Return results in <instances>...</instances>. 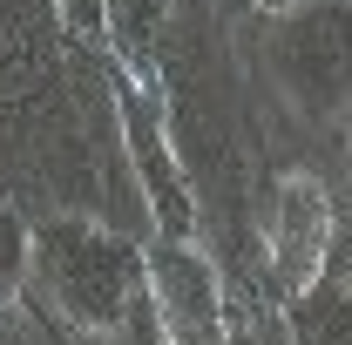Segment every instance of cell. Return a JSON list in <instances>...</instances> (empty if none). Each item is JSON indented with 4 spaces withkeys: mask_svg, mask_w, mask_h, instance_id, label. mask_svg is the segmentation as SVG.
I'll list each match as a JSON object with an SVG mask.
<instances>
[{
    "mask_svg": "<svg viewBox=\"0 0 352 345\" xmlns=\"http://www.w3.org/2000/svg\"><path fill=\"white\" fill-rule=\"evenodd\" d=\"M28 271H34V230L21 210L0 203V318L28 298Z\"/></svg>",
    "mask_w": 352,
    "mask_h": 345,
    "instance_id": "9",
    "label": "cell"
},
{
    "mask_svg": "<svg viewBox=\"0 0 352 345\" xmlns=\"http://www.w3.org/2000/svg\"><path fill=\"white\" fill-rule=\"evenodd\" d=\"M47 68L41 54V27H34V14L21 7V0H0V95H21V88H34Z\"/></svg>",
    "mask_w": 352,
    "mask_h": 345,
    "instance_id": "7",
    "label": "cell"
},
{
    "mask_svg": "<svg viewBox=\"0 0 352 345\" xmlns=\"http://www.w3.org/2000/svg\"><path fill=\"white\" fill-rule=\"evenodd\" d=\"M264 75L305 129H352V0H292L271 14Z\"/></svg>",
    "mask_w": 352,
    "mask_h": 345,
    "instance_id": "2",
    "label": "cell"
},
{
    "mask_svg": "<svg viewBox=\"0 0 352 345\" xmlns=\"http://www.w3.org/2000/svg\"><path fill=\"white\" fill-rule=\"evenodd\" d=\"M116 102H122V109H116V115H122V156H129V170H135V183H142L156 223H163V237H190V230H197V197H190V176L176 163L163 102L149 95V82H122Z\"/></svg>",
    "mask_w": 352,
    "mask_h": 345,
    "instance_id": "5",
    "label": "cell"
},
{
    "mask_svg": "<svg viewBox=\"0 0 352 345\" xmlns=\"http://www.w3.org/2000/svg\"><path fill=\"white\" fill-rule=\"evenodd\" d=\"M325 278L352 285V203L332 210V244H325Z\"/></svg>",
    "mask_w": 352,
    "mask_h": 345,
    "instance_id": "11",
    "label": "cell"
},
{
    "mask_svg": "<svg viewBox=\"0 0 352 345\" xmlns=\"http://www.w3.org/2000/svg\"><path fill=\"white\" fill-rule=\"evenodd\" d=\"M102 7H109V41L122 54H135V61H149L163 47V34H170L176 0H102Z\"/></svg>",
    "mask_w": 352,
    "mask_h": 345,
    "instance_id": "8",
    "label": "cell"
},
{
    "mask_svg": "<svg viewBox=\"0 0 352 345\" xmlns=\"http://www.w3.org/2000/svg\"><path fill=\"white\" fill-rule=\"evenodd\" d=\"M142 291L156 304L170 345H223L230 339V304H223V271L197 237H156L142 244Z\"/></svg>",
    "mask_w": 352,
    "mask_h": 345,
    "instance_id": "3",
    "label": "cell"
},
{
    "mask_svg": "<svg viewBox=\"0 0 352 345\" xmlns=\"http://www.w3.org/2000/svg\"><path fill=\"white\" fill-rule=\"evenodd\" d=\"M223 345H230V339H223Z\"/></svg>",
    "mask_w": 352,
    "mask_h": 345,
    "instance_id": "15",
    "label": "cell"
},
{
    "mask_svg": "<svg viewBox=\"0 0 352 345\" xmlns=\"http://www.w3.org/2000/svg\"><path fill=\"white\" fill-rule=\"evenodd\" d=\"M332 190L311 170H285L271 183V203H264V271H271V291L292 298L305 291L311 278L325 271V244H332Z\"/></svg>",
    "mask_w": 352,
    "mask_h": 345,
    "instance_id": "4",
    "label": "cell"
},
{
    "mask_svg": "<svg viewBox=\"0 0 352 345\" xmlns=\"http://www.w3.org/2000/svg\"><path fill=\"white\" fill-rule=\"evenodd\" d=\"M0 345H47V339H41V325H34V318L14 304V311L0 318Z\"/></svg>",
    "mask_w": 352,
    "mask_h": 345,
    "instance_id": "13",
    "label": "cell"
},
{
    "mask_svg": "<svg viewBox=\"0 0 352 345\" xmlns=\"http://www.w3.org/2000/svg\"><path fill=\"white\" fill-rule=\"evenodd\" d=\"M54 14H61L75 34H88V41H109V7H102V0H54Z\"/></svg>",
    "mask_w": 352,
    "mask_h": 345,
    "instance_id": "12",
    "label": "cell"
},
{
    "mask_svg": "<svg viewBox=\"0 0 352 345\" xmlns=\"http://www.w3.org/2000/svg\"><path fill=\"white\" fill-rule=\"evenodd\" d=\"M28 291L75 339H109L129 298L142 291V244H129L109 223H88V216H47L34 223Z\"/></svg>",
    "mask_w": 352,
    "mask_h": 345,
    "instance_id": "1",
    "label": "cell"
},
{
    "mask_svg": "<svg viewBox=\"0 0 352 345\" xmlns=\"http://www.w3.org/2000/svg\"><path fill=\"white\" fill-rule=\"evenodd\" d=\"M230 345H292V332H285V311H264V304H251V311L230 325Z\"/></svg>",
    "mask_w": 352,
    "mask_h": 345,
    "instance_id": "10",
    "label": "cell"
},
{
    "mask_svg": "<svg viewBox=\"0 0 352 345\" xmlns=\"http://www.w3.org/2000/svg\"><path fill=\"white\" fill-rule=\"evenodd\" d=\"M346 135H352V129H346Z\"/></svg>",
    "mask_w": 352,
    "mask_h": 345,
    "instance_id": "16",
    "label": "cell"
},
{
    "mask_svg": "<svg viewBox=\"0 0 352 345\" xmlns=\"http://www.w3.org/2000/svg\"><path fill=\"white\" fill-rule=\"evenodd\" d=\"M285 332L292 345H352V285L318 271L305 291L285 298Z\"/></svg>",
    "mask_w": 352,
    "mask_h": 345,
    "instance_id": "6",
    "label": "cell"
},
{
    "mask_svg": "<svg viewBox=\"0 0 352 345\" xmlns=\"http://www.w3.org/2000/svg\"><path fill=\"white\" fill-rule=\"evenodd\" d=\"M258 7H264V14H285V7H292V0H258Z\"/></svg>",
    "mask_w": 352,
    "mask_h": 345,
    "instance_id": "14",
    "label": "cell"
}]
</instances>
